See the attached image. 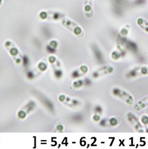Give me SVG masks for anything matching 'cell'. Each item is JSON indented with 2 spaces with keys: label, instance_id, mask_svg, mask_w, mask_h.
Returning <instances> with one entry per match:
<instances>
[{
  "label": "cell",
  "instance_id": "cell-2",
  "mask_svg": "<svg viewBox=\"0 0 148 149\" xmlns=\"http://www.w3.org/2000/svg\"><path fill=\"white\" fill-rule=\"evenodd\" d=\"M3 4V0H0V7H1Z\"/></svg>",
  "mask_w": 148,
  "mask_h": 149
},
{
  "label": "cell",
  "instance_id": "cell-1",
  "mask_svg": "<svg viewBox=\"0 0 148 149\" xmlns=\"http://www.w3.org/2000/svg\"><path fill=\"white\" fill-rule=\"evenodd\" d=\"M65 17V14L55 10H42L37 14V17L42 21H58Z\"/></svg>",
  "mask_w": 148,
  "mask_h": 149
}]
</instances>
